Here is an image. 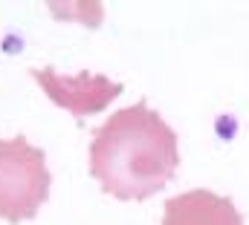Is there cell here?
Here are the masks:
<instances>
[{
	"mask_svg": "<svg viewBox=\"0 0 249 225\" xmlns=\"http://www.w3.org/2000/svg\"><path fill=\"white\" fill-rule=\"evenodd\" d=\"M32 78L38 87L64 110H70L75 118L102 112L107 104H113L122 96V84L107 78V75H93V72H78V75H64L53 66L32 69Z\"/></svg>",
	"mask_w": 249,
	"mask_h": 225,
	"instance_id": "obj_3",
	"label": "cell"
},
{
	"mask_svg": "<svg viewBox=\"0 0 249 225\" xmlns=\"http://www.w3.org/2000/svg\"><path fill=\"white\" fill-rule=\"evenodd\" d=\"M162 225H244V217L229 196L194 188L165 202Z\"/></svg>",
	"mask_w": 249,
	"mask_h": 225,
	"instance_id": "obj_4",
	"label": "cell"
},
{
	"mask_svg": "<svg viewBox=\"0 0 249 225\" xmlns=\"http://www.w3.org/2000/svg\"><path fill=\"white\" fill-rule=\"evenodd\" d=\"M50 182L41 147H32L23 136L0 139V220H32L50 196Z\"/></svg>",
	"mask_w": 249,
	"mask_h": 225,
	"instance_id": "obj_2",
	"label": "cell"
},
{
	"mask_svg": "<svg viewBox=\"0 0 249 225\" xmlns=\"http://www.w3.org/2000/svg\"><path fill=\"white\" fill-rule=\"evenodd\" d=\"M177 165V133L160 112L148 107V101L116 110L93 130L90 173L107 196L122 202L148 199L174 179Z\"/></svg>",
	"mask_w": 249,
	"mask_h": 225,
	"instance_id": "obj_1",
	"label": "cell"
}]
</instances>
